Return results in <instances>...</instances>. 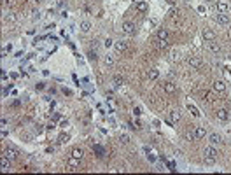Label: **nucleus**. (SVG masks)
<instances>
[{
  "label": "nucleus",
  "instance_id": "nucleus-1",
  "mask_svg": "<svg viewBox=\"0 0 231 175\" xmlns=\"http://www.w3.org/2000/svg\"><path fill=\"white\" fill-rule=\"evenodd\" d=\"M217 156H219V152L217 149L214 147V145H208L203 149V158H205V165H214L217 161Z\"/></svg>",
  "mask_w": 231,
  "mask_h": 175
},
{
  "label": "nucleus",
  "instance_id": "nucleus-2",
  "mask_svg": "<svg viewBox=\"0 0 231 175\" xmlns=\"http://www.w3.org/2000/svg\"><path fill=\"white\" fill-rule=\"evenodd\" d=\"M121 28H123L124 33H128V35H133L135 33V23H131V21H124Z\"/></svg>",
  "mask_w": 231,
  "mask_h": 175
},
{
  "label": "nucleus",
  "instance_id": "nucleus-3",
  "mask_svg": "<svg viewBox=\"0 0 231 175\" xmlns=\"http://www.w3.org/2000/svg\"><path fill=\"white\" fill-rule=\"evenodd\" d=\"M215 32L214 30H210V28H205V30H203V39H205V40H207V42H212V40H215Z\"/></svg>",
  "mask_w": 231,
  "mask_h": 175
},
{
  "label": "nucleus",
  "instance_id": "nucleus-4",
  "mask_svg": "<svg viewBox=\"0 0 231 175\" xmlns=\"http://www.w3.org/2000/svg\"><path fill=\"white\" fill-rule=\"evenodd\" d=\"M215 9H217V12H228L229 11V4L224 2V0H219V2L215 4Z\"/></svg>",
  "mask_w": 231,
  "mask_h": 175
},
{
  "label": "nucleus",
  "instance_id": "nucleus-5",
  "mask_svg": "<svg viewBox=\"0 0 231 175\" xmlns=\"http://www.w3.org/2000/svg\"><path fill=\"white\" fill-rule=\"evenodd\" d=\"M187 63H189L191 67H193V68H200L203 61H201V58H200V56H191V58L187 60Z\"/></svg>",
  "mask_w": 231,
  "mask_h": 175
},
{
  "label": "nucleus",
  "instance_id": "nucleus-6",
  "mask_svg": "<svg viewBox=\"0 0 231 175\" xmlns=\"http://www.w3.org/2000/svg\"><path fill=\"white\" fill-rule=\"evenodd\" d=\"M214 91H215V93H224L226 91V82L224 81H215V82H214Z\"/></svg>",
  "mask_w": 231,
  "mask_h": 175
},
{
  "label": "nucleus",
  "instance_id": "nucleus-7",
  "mask_svg": "<svg viewBox=\"0 0 231 175\" xmlns=\"http://www.w3.org/2000/svg\"><path fill=\"white\" fill-rule=\"evenodd\" d=\"M156 37H158V40H168L170 33H168V30H166V28H159V30L156 32Z\"/></svg>",
  "mask_w": 231,
  "mask_h": 175
},
{
  "label": "nucleus",
  "instance_id": "nucleus-8",
  "mask_svg": "<svg viewBox=\"0 0 231 175\" xmlns=\"http://www.w3.org/2000/svg\"><path fill=\"white\" fill-rule=\"evenodd\" d=\"M4 156L6 158H9V159H16V158H18V151H16V149H12V147H7L6 151H4Z\"/></svg>",
  "mask_w": 231,
  "mask_h": 175
},
{
  "label": "nucleus",
  "instance_id": "nucleus-9",
  "mask_svg": "<svg viewBox=\"0 0 231 175\" xmlns=\"http://www.w3.org/2000/svg\"><path fill=\"white\" fill-rule=\"evenodd\" d=\"M215 19H217V23H219V25H228V23H229V16H228L226 12H219Z\"/></svg>",
  "mask_w": 231,
  "mask_h": 175
},
{
  "label": "nucleus",
  "instance_id": "nucleus-10",
  "mask_svg": "<svg viewBox=\"0 0 231 175\" xmlns=\"http://www.w3.org/2000/svg\"><path fill=\"white\" fill-rule=\"evenodd\" d=\"M0 166H2V172H9V170H11V159L4 156L2 161H0Z\"/></svg>",
  "mask_w": 231,
  "mask_h": 175
},
{
  "label": "nucleus",
  "instance_id": "nucleus-11",
  "mask_svg": "<svg viewBox=\"0 0 231 175\" xmlns=\"http://www.w3.org/2000/svg\"><path fill=\"white\" fill-rule=\"evenodd\" d=\"M208 140H210V144H212V145H219L221 142H222V139H221L219 133H212V135L208 137Z\"/></svg>",
  "mask_w": 231,
  "mask_h": 175
},
{
  "label": "nucleus",
  "instance_id": "nucleus-12",
  "mask_svg": "<svg viewBox=\"0 0 231 175\" xmlns=\"http://www.w3.org/2000/svg\"><path fill=\"white\" fill-rule=\"evenodd\" d=\"M163 89L166 91L168 95H172V93H175V91H177V86L173 84V82H165V84H163Z\"/></svg>",
  "mask_w": 231,
  "mask_h": 175
},
{
  "label": "nucleus",
  "instance_id": "nucleus-13",
  "mask_svg": "<svg viewBox=\"0 0 231 175\" xmlns=\"http://www.w3.org/2000/svg\"><path fill=\"white\" fill-rule=\"evenodd\" d=\"M195 135H196V139H205L207 131H205V128L203 126H196L195 128Z\"/></svg>",
  "mask_w": 231,
  "mask_h": 175
},
{
  "label": "nucleus",
  "instance_id": "nucleus-14",
  "mask_svg": "<svg viewBox=\"0 0 231 175\" xmlns=\"http://www.w3.org/2000/svg\"><path fill=\"white\" fill-rule=\"evenodd\" d=\"M217 119L219 121H228V110L226 109H219L217 110Z\"/></svg>",
  "mask_w": 231,
  "mask_h": 175
},
{
  "label": "nucleus",
  "instance_id": "nucleus-15",
  "mask_svg": "<svg viewBox=\"0 0 231 175\" xmlns=\"http://www.w3.org/2000/svg\"><path fill=\"white\" fill-rule=\"evenodd\" d=\"M114 48L119 51V53H123V51H126V40H119V42H114Z\"/></svg>",
  "mask_w": 231,
  "mask_h": 175
},
{
  "label": "nucleus",
  "instance_id": "nucleus-16",
  "mask_svg": "<svg viewBox=\"0 0 231 175\" xmlns=\"http://www.w3.org/2000/svg\"><path fill=\"white\" fill-rule=\"evenodd\" d=\"M79 28H81V32H82V33H88V32L91 30V23H89V21H82Z\"/></svg>",
  "mask_w": 231,
  "mask_h": 175
},
{
  "label": "nucleus",
  "instance_id": "nucleus-17",
  "mask_svg": "<svg viewBox=\"0 0 231 175\" xmlns=\"http://www.w3.org/2000/svg\"><path fill=\"white\" fill-rule=\"evenodd\" d=\"M147 75H149V79H151V81H156V79L159 77V70H158V68H151Z\"/></svg>",
  "mask_w": 231,
  "mask_h": 175
},
{
  "label": "nucleus",
  "instance_id": "nucleus-18",
  "mask_svg": "<svg viewBox=\"0 0 231 175\" xmlns=\"http://www.w3.org/2000/svg\"><path fill=\"white\" fill-rule=\"evenodd\" d=\"M179 119H180V112H179V110H170V121L172 123H177Z\"/></svg>",
  "mask_w": 231,
  "mask_h": 175
},
{
  "label": "nucleus",
  "instance_id": "nucleus-19",
  "mask_svg": "<svg viewBox=\"0 0 231 175\" xmlns=\"http://www.w3.org/2000/svg\"><path fill=\"white\" fill-rule=\"evenodd\" d=\"M147 9H149L147 2H137V11H138V12H146Z\"/></svg>",
  "mask_w": 231,
  "mask_h": 175
},
{
  "label": "nucleus",
  "instance_id": "nucleus-20",
  "mask_svg": "<svg viewBox=\"0 0 231 175\" xmlns=\"http://www.w3.org/2000/svg\"><path fill=\"white\" fill-rule=\"evenodd\" d=\"M93 151L97 152V156H98V158H102V156L105 154V149L102 147V145H93Z\"/></svg>",
  "mask_w": 231,
  "mask_h": 175
},
{
  "label": "nucleus",
  "instance_id": "nucleus-21",
  "mask_svg": "<svg viewBox=\"0 0 231 175\" xmlns=\"http://www.w3.org/2000/svg\"><path fill=\"white\" fill-rule=\"evenodd\" d=\"M187 110H189L193 116H195V117H200V112H198V109H196L193 103H187Z\"/></svg>",
  "mask_w": 231,
  "mask_h": 175
},
{
  "label": "nucleus",
  "instance_id": "nucleus-22",
  "mask_svg": "<svg viewBox=\"0 0 231 175\" xmlns=\"http://www.w3.org/2000/svg\"><path fill=\"white\" fill-rule=\"evenodd\" d=\"M82 154H84V152H82V149H79V147H75V149H72V156H74V158H77V159H81V158H82Z\"/></svg>",
  "mask_w": 231,
  "mask_h": 175
},
{
  "label": "nucleus",
  "instance_id": "nucleus-23",
  "mask_svg": "<svg viewBox=\"0 0 231 175\" xmlns=\"http://www.w3.org/2000/svg\"><path fill=\"white\" fill-rule=\"evenodd\" d=\"M123 82H124V79H123L121 75H114V86H116V88L123 86Z\"/></svg>",
  "mask_w": 231,
  "mask_h": 175
},
{
  "label": "nucleus",
  "instance_id": "nucleus-24",
  "mask_svg": "<svg viewBox=\"0 0 231 175\" xmlns=\"http://www.w3.org/2000/svg\"><path fill=\"white\" fill-rule=\"evenodd\" d=\"M210 51H212V53H221V46L217 42H210Z\"/></svg>",
  "mask_w": 231,
  "mask_h": 175
},
{
  "label": "nucleus",
  "instance_id": "nucleus-25",
  "mask_svg": "<svg viewBox=\"0 0 231 175\" xmlns=\"http://www.w3.org/2000/svg\"><path fill=\"white\" fill-rule=\"evenodd\" d=\"M68 139H70V137H68L67 133H63V135H60V139H58V144H65V142H68Z\"/></svg>",
  "mask_w": 231,
  "mask_h": 175
},
{
  "label": "nucleus",
  "instance_id": "nucleus-26",
  "mask_svg": "<svg viewBox=\"0 0 231 175\" xmlns=\"http://www.w3.org/2000/svg\"><path fill=\"white\" fill-rule=\"evenodd\" d=\"M68 165H70V166H79V159L72 156L70 159H68Z\"/></svg>",
  "mask_w": 231,
  "mask_h": 175
},
{
  "label": "nucleus",
  "instance_id": "nucleus-27",
  "mask_svg": "<svg viewBox=\"0 0 231 175\" xmlns=\"http://www.w3.org/2000/svg\"><path fill=\"white\" fill-rule=\"evenodd\" d=\"M195 139H196L195 131H187L186 133V140H187V142H191V140H195Z\"/></svg>",
  "mask_w": 231,
  "mask_h": 175
},
{
  "label": "nucleus",
  "instance_id": "nucleus-28",
  "mask_svg": "<svg viewBox=\"0 0 231 175\" xmlns=\"http://www.w3.org/2000/svg\"><path fill=\"white\" fill-rule=\"evenodd\" d=\"M158 48H159V49H166V48H168V40H159V42H158Z\"/></svg>",
  "mask_w": 231,
  "mask_h": 175
},
{
  "label": "nucleus",
  "instance_id": "nucleus-29",
  "mask_svg": "<svg viewBox=\"0 0 231 175\" xmlns=\"http://www.w3.org/2000/svg\"><path fill=\"white\" fill-rule=\"evenodd\" d=\"M119 140H121L123 144H128V142H130V137H128V135H119Z\"/></svg>",
  "mask_w": 231,
  "mask_h": 175
},
{
  "label": "nucleus",
  "instance_id": "nucleus-30",
  "mask_svg": "<svg viewBox=\"0 0 231 175\" xmlns=\"http://www.w3.org/2000/svg\"><path fill=\"white\" fill-rule=\"evenodd\" d=\"M133 114H135V116H140V114H142V107H140V105L133 107Z\"/></svg>",
  "mask_w": 231,
  "mask_h": 175
},
{
  "label": "nucleus",
  "instance_id": "nucleus-31",
  "mask_svg": "<svg viewBox=\"0 0 231 175\" xmlns=\"http://www.w3.org/2000/svg\"><path fill=\"white\" fill-rule=\"evenodd\" d=\"M88 56H89V60H97V58H98L97 51H89V53H88Z\"/></svg>",
  "mask_w": 231,
  "mask_h": 175
},
{
  "label": "nucleus",
  "instance_id": "nucleus-32",
  "mask_svg": "<svg viewBox=\"0 0 231 175\" xmlns=\"http://www.w3.org/2000/svg\"><path fill=\"white\" fill-rule=\"evenodd\" d=\"M104 46L105 48H110V46H114V40H112V39H107V40L104 42Z\"/></svg>",
  "mask_w": 231,
  "mask_h": 175
},
{
  "label": "nucleus",
  "instance_id": "nucleus-33",
  "mask_svg": "<svg viewBox=\"0 0 231 175\" xmlns=\"http://www.w3.org/2000/svg\"><path fill=\"white\" fill-rule=\"evenodd\" d=\"M40 16H42V14H40L39 11H33V16H32V18H33V19L37 21V19H40Z\"/></svg>",
  "mask_w": 231,
  "mask_h": 175
},
{
  "label": "nucleus",
  "instance_id": "nucleus-34",
  "mask_svg": "<svg viewBox=\"0 0 231 175\" xmlns=\"http://www.w3.org/2000/svg\"><path fill=\"white\" fill-rule=\"evenodd\" d=\"M60 126H63V128H65V126H68V121H67V119H63V121L60 123Z\"/></svg>",
  "mask_w": 231,
  "mask_h": 175
},
{
  "label": "nucleus",
  "instance_id": "nucleus-35",
  "mask_svg": "<svg viewBox=\"0 0 231 175\" xmlns=\"http://www.w3.org/2000/svg\"><path fill=\"white\" fill-rule=\"evenodd\" d=\"M44 88H46V84H44V82H39V84H37V89H44Z\"/></svg>",
  "mask_w": 231,
  "mask_h": 175
},
{
  "label": "nucleus",
  "instance_id": "nucleus-36",
  "mask_svg": "<svg viewBox=\"0 0 231 175\" xmlns=\"http://www.w3.org/2000/svg\"><path fill=\"white\" fill-rule=\"evenodd\" d=\"M168 168H170V170H175V163H173V161H170V163H168Z\"/></svg>",
  "mask_w": 231,
  "mask_h": 175
},
{
  "label": "nucleus",
  "instance_id": "nucleus-37",
  "mask_svg": "<svg viewBox=\"0 0 231 175\" xmlns=\"http://www.w3.org/2000/svg\"><path fill=\"white\" fill-rule=\"evenodd\" d=\"M53 128H56V126H55V123L51 121V123H49V124H47V130H53Z\"/></svg>",
  "mask_w": 231,
  "mask_h": 175
},
{
  "label": "nucleus",
  "instance_id": "nucleus-38",
  "mask_svg": "<svg viewBox=\"0 0 231 175\" xmlns=\"http://www.w3.org/2000/svg\"><path fill=\"white\" fill-rule=\"evenodd\" d=\"M105 63H107V65H110V63H112V58H110V56H107V58H105Z\"/></svg>",
  "mask_w": 231,
  "mask_h": 175
},
{
  "label": "nucleus",
  "instance_id": "nucleus-39",
  "mask_svg": "<svg viewBox=\"0 0 231 175\" xmlns=\"http://www.w3.org/2000/svg\"><path fill=\"white\" fill-rule=\"evenodd\" d=\"M0 124H2V126H7V119H6V117H4V119L0 121Z\"/></svg>",
  "mask_w": 231,
  "mask_h": 175
},
{
  "label": "nucleus",
  "instance_id": "nucleus-40",
  "mask_svg": "<svg viewBox=\"0 0 231 175\" xmlns=\"http://www.w3.org/2000/svg\"><path fill=\"white\" fill-rule=\"evenodd\" d=\"M35 2H37V4H39V2H44V0H35Z\"/></svg>",
  "mask_w": 231,
  "mask_h": 175
},
{
  "label": "nucleus",
  "instance_id": "nucleus-41",
  "mask_svg": "<svg viewBox=\"0 0 231 175\" xmlns=\"http://www.w3.org/2000/svg\"><path fill=\"white\" fill-rule=\"evenodd\" d=\"M205 2H214V0H205Z\"/></svg>",
  "mask_w": 231,
  "mask_h": 175
}]
</instances>
